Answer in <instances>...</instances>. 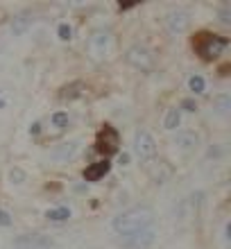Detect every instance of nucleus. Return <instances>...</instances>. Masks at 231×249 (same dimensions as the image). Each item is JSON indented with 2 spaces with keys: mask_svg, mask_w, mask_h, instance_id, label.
I'll list each match as a JSON object with an SVG mask.
<instances>
[{
  "mask_svg": "<svg viewBox=\"0 0 231 249\" xmlns=\"http://www.w3.org/2000/svg\"><path fill=\"white\" fill-rule=\"evenodd\" d=\"M154 220L157 215L150 206H132L113 217L111 227L118 236H127V233H136L143 229H154Z\"/></svg>",
  "mask_w": 231,
  "mask_h": 249,
  "instance_id": "obj_1",
  "label": "nucleus"
},
{
  "mask_svg": "<svg viewBox=\"0 0 231 249\" xmlns=\"http://www.w3.org/2000/svg\"><path fill=\"white\" fill-rule=\"evenodd\" d=\"M227 46H229V39H227V36L206 32V30H202V32H197L193 36V50L206 61L218 59L220 54L225 53Z\"/></svg>",
  "mask_w": 231,
  "mask_h": 249,
  "instance_id": "obj_2",
  "label": "nucleus"
},
{
  "mask_svg": "<svg viewBox=\"0 0 231 249\" xmlns=\"http://www.w3.org/2000/svg\"><path fill=\"white\" fill-rule=\"evenodd\" d=\"M86 50L91 54L93 61H105L111 50V32L109 30H93L89 41H86Z\"/></svg>",
  "mask_w": 231,
  "mask_h": 249,
  "instance_id": "obj_3",
  "label": "nucleus"
},
{
  "mask_svg": "<svg viewBox=\"0 0 231 249\" xmlns=\"http://www.w3.org/2000/svg\"><path fill=\"white\" fill-rule=\"evenodd\" d=\"M120 147V134L116 131V127L111 124H102V129L98 131V138H95V150L105 157H111L116 154Z\"/></svg>",
  "mask_w": 231,
  "mask_h": 249,
  "instance_id": "obj_4",
  "label": "nucleus"
},
{
  "mask_svg": "<svg viewBox=\"0 0 231 249\" xmlns=\"http://www.w3.org/2000/svg\"><path fill=\"white\" fill-rule=\"evenodd\" d=\"M125 61L141 72H150L154 68V54L150 53L145 46H141V43H136V46H132L129 50H127Z\"/></svg>",
  "mask_w": 231,
  "mask_h": 249,
  "instance_id": "obj_5",
  "label": "nucleus"
},
{
  "mask_svg": "<svg viewBox=\"0 0 231 249\" xmlns=\"http://www.w3.org/2000/svg\"><path fill=\"white\" fill-rule=\"evenodd\" d=\"M154 240H157V231L154 229H143L136 231V233H127V236L118 238V245L125 249H147L152 247Z\"/></svg>",
  "mask_w": 231,
  "mask_h": 249,
  "instance_id": "obj_6",
  "label": "nucleus"
},
{
  "mask_svg": "<svg viewBox=\"0 0 231 249\" xmlns=\"http://www.w3.org/2000/svg\"><path fill=\"white\" fill-rule=\"evenodd\" d=\"M14 249H53L54 240L43 233H20L12 240Z\"/></svg>",
  "mask_w": 231,
  "mask_h": 249,
  "instance_id": "obj_7",
  "label": "nucleus"
},
{
  "mask_svg": "<svg viewBox=\"0 0 231 249\" xmlns=\"http://www.w3.org/2000/svg\"><path fill=\"white\" fill-rule=\"evenodd\" d=\"M134 152H136V157L141 159V161H152L154 157H157V141H154L147 131H136L134 134Z\"/></svg>",
  "mask_w": 231,
  "mask_h": 249,
  "instance_id": "obj_8",
  "label": "nucleus"
},
{
  "mask_svg": "<svg viewBox=\"0 0 231 249\" xmlns=\"http://www.w3.org/2000/svg\"><path fill=\"white\" fill-rule=\"evenodd\" d=\"M165 23L170 27V32L175 34H184L191 25V14L184 12V9H172L168 16H165Z\"/></svg>",
  "mask_w": 231,
  "mask_h": 249,
  "instance_id": "obj_9",
  "label": "nucleus"
},
{
  "mask_svg": "<svg viewBox=\"0 0 231 249\" xmlns=\"http://www.w3.org/2000/svg\"><path fill=\"white\" fill-rule=\"evenodd\" d=\"M175 145H177L179 152H184V154H191V152L197 150L199 136L195 134V131H177V136H175Z\"/></svg>",
  "mask_w": 231,
  "mask_h": 249,
  "instance_id": "obj_10",
  "label": "nucleus"
},
{
  "mask_svg": "<svg viewBox=\"0 0 231 249\" xmlns=\"http://www.w3.org/2000/svg\"><path fill=\"white\" fill-rule=\"evenodd\" d=\"M77 152H79V143L77 141H71V143H64V145H59V147H54V150L50 152V157H53L54 161L64 163V161H71Z\"/></svg>",
  "mask_w": 231,
  "mask_h": 249,
  "instance_id": "obj_11",
  "label": "nucleus"
},
{
  "mask_svg": "<svg viewBox=\"0 0 231 249\" xmlns=\"http://www.w3.org/2000/svg\"><path fill=\"white\" fill-rule=\"evenodd\" d=\"M109 170H111V163L105 159V161H98V163L89 165V168L84 170V179L86 181H100L105 175H109Z\"/></svg>",
  "mask_w": 231,
  "mask_h": 249,
  "instance_id": "obj_12",
  "label": "nucleus"
},
{
  "mask_svg": "<svg viewBox=\"0 0 231 249\" xmlns=\"http://www.w3.org/2000/svg\"><path fill=\"white\" fill-rule=\"evenodd\" d=\"M84 93V82H71V84L66 86H61V91H59V98L61 100H77L79 95Z\"/></svg>",
  "mask_w": 231,
  "mask_h": 249,
  "instance_id": "obj_13",
  "label": "nucleus"
},
{
  "mask_svg": "<svg viewBox=\"0 0 231 249\" xmlns=\"http://www.w3.org/2000/svg\"><path fill=\"white\" fill-rule=\"evenodd\" d=\"M213 113H218V116H229L231 111V98L227 93H220L218 98L213 100Z\"/></svg>",
  "mask_w": 231,
  "mask_h": 249,
  "instance_id": "obj_14",
  "label": "nucleus"
},
{
  "mask_svg": "<svg viewBox=\"0 0 231 249\" xmlns=\"http://www.w3.org/2000/svg\"><path fill=\"white\" fill-rule=\"evenodd\" d=\"M179 123H181V111H179L177 107L175 109H168V113H165V118H163V127L168 131H175L179 127Z\"/></svg>",
  "mask_w": 231,
  "mask_h": 249,
  "instance_id": "obj_15",
  "label": "nucleus"
},
{
  "mask_svg": "<svg viewBox=\"0 0 231 249\" xmlns=\"http://www.w3.org/2000/svg\"><path fill=\"white\" fill-rule=\"evenodd\" d=\"M46 217L50 222H66L68 217H71V209H66V206H61V209H50L46 213Z\"/></svg>",
  "mask_w": 231,
  "mask_h": 249,
  "instance_id": "obj_16",
  "label": "nucleus"
},
{
  "mask_svg": "<svg viewBox=\"0 0 231 249\" xmlns=\"http://www.w3.org/2000/svg\"><path fill=\"white\" fill-rule=\"evenodd\" d=\"M188 89H191L195 95H199V93H204L206 84H204V77H199V75H191L188 77Z\"/></svg>",
  "mask_w": 231,
  "mask_h": 249,
  "instance_id": "obj_17",
  "label": "nucleus"
},
{
  "mask_svg": "<svg viewBox=\"0 0 231 249\" xmlns=\"http://www.w3.org/2000/svg\"><path fill=\"white\" fill-rule=\"evenodd\" d=\"M27 25H30V18H27V16H16L14 23H12L14 34H23L27 30Z\"/></svg>",
  "mask_w": 231,
  "mask_h": 249,
  "instance_id": "obj_18",
  "label": "nucleus"
},
{
  "mask_svg": "<svg viewBox=\"0 0 231 249\" xmlns=\"http://www.w3.org/2000/svg\"><path fill=\"white\" fill-rule=\"evenodd\" d=\"M53 124L57 127V129H64V127H68V113L66 111H57V113H53Z\"/></svg>",
  "mask_w": 231,
  "mask_h": 249,
  "instance_id": "obj_19",
  "label": "nucleus"
},
{
  "mask_svg": "<svg viewBox=\"0 0 231 249\" xmlns=\"http://www.w3.org/2000/svg\"><path fill=\"white\" fill-rule=\"evenodd\" d=\"M25 179H27V175L20 170V168H12V170H9V181H12V184L20 186V184H25Z\"/></svg>",
  "mask_w": 231,
  "mask_h": 249,
  "instance_id": "obj_20",
  "label": "nucleus"
},
{
  "mask_svg": "<svg viewBox=\"0 0 231 249\" xmlns=\"http://www.w3.org/2000/svg\"><path fill=\"white\" fill-rule=\"evenodd\" d=\"M57 36H59L61 41H71L73 39V27L68 25V23H61V25L57 27Z\"/></svg>",
  "mask_w": 231,
  "mask_h": 249,
  "instance_id": "obj_21",
  "label": "nucleus"
},
{
  "mask_svg": "<svg viewBox=\"0 0 231 249\" xmlns=\"http://www.w3.org/2000/svg\"><path fill=\"white\" fill-rule=\"evenodd\" d=\"M220 20H222L225 25H231V9L229 7H222V9H220Z\"/></svg>",
  "mask_w": 231,
  "mask_h": 249,
  "instance_id": "obj_22",
  "label": "nucleus"
},
{
  "mask_svg": "<svg viewBox=\"0 0 231 249\" xmlns=\"http://www.w3.org/2000/svg\"><path fill=\"white\" fill-rule=\"evenodd\" d=\"M12 224V215L5 209H0V227H9Z\"/></svg>",
  "mask_w": 231,
  "mask_h": 249,
  "instance_id": "obj_23",
  "label": "nucleus"
},
{
  "mask_svg": "<svg viewBox=\"0 0 231 249\" xmlns=\"http://www.w3.org/2000/svg\"><path fill=\"white\" fill-rule=\"evenodd\" d=\"M181 109H184V111H197V105H195V102H193V100H181Z\"/></svg>",
  "mask_w": 231,
  "mask_h": 249,
  "instance_id": "obj_24",
  "label": "nucleus"
},
{
  "mask_svg": "<svg viewBox=\"0 0 231 249\" xmlns=\"http://www.w3.org/2000/svg\"><path fill=\"white\" fill-rule=\"evenodd\" d=\"M30 134H32V136H39V134H41V124L34 123L32 127H30Z\"/></svg>",
  "mask_w": 231,
  "mask_h": 249,
  "instance_id": "obj_25",
  "label": "nucleus"
},
{
  "mask_svg": "<svg viewBox=\"0 0 231 249\" xmlns=\"http://www.w3.org/2000/svg\"><path fill=\"white\" fill-rule=\"evenodd\" d=\"M118 163L120 165H129V154H125V152H123V154H120V159H118Z\"/></svg>",
  "mask_w": 231,
  "mask_h": 249,
  "instance_id": "obj_26",
  "label": "nucleus"
},
{
  "mask_svg": "<svg viewBox=\"0 0 231 249\" xmlns=\"http://www.w3.org/2000/svg\"><path fill=\"white\" fill-rule=\"evenodd\" d=\"M2 107H5V102H2V100H0V109H2Z\"/></svg>",
  "mask_w": 231,
  "mask_h": 249,
  "instance_id": "obj_27",
  "label": "nucleus"
}]
</instances>
